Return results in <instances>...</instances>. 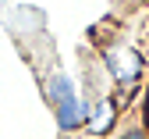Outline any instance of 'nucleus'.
<instances>
[{"mask_svg": "<svg viewBox=\"0 0 149 139\" xmlns=\"http://www.w3.org/2000/svg\"><path fill=\"white\" fill-rule=\"evenodd\" d=\"M53 100H57V125L61 128H74L82 121V114H78V104H74V93H71V82L68 78H53Z\"/></svg>", "mask_w": 149, "mask_h": 139, "instance_id": "f257e3e1", "label": "nucleus"}, {"mask_svg": "<svg viewBox=\"0 0 149 139\" xmlns=\"http://www.w3.org/2000/svg\"><path fill=\"white\" fill-rule=\"evenodd\" d=\"M124 139H146L142 132H124Z\"/></svg>", "mask_w": 149, "mask_h": 139, "instance_id": "f03ea898", "label": "nucleus"}]
</instances>
